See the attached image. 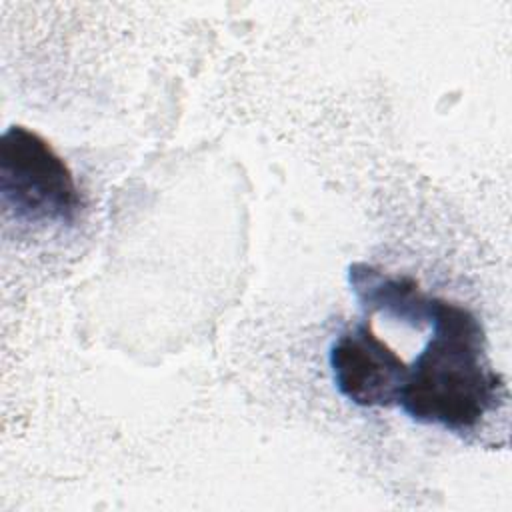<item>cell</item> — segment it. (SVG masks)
I'll use <instances>...</instances> for the list:
<instances>
[{"mask_svg": "<svg viewBox=\"0 0 512 512\" xmlns=\"http://www.w3.org/2000/svg\"><path fill=\"white\" fill-rule=\"evenodd\" d=\"M430 326L434 334L408 366L398 406L420 424L470 432L504 402V376L490 366L474 312L436 296Z\"/></svg>", "mask_w": 512, "mask_h": 512, "instance_id": "obj_1", "label": "cell"}, {"mask_svg": "<svg viewBox=\"0 0 512 512\" xmlns=\"http://www.w3.org/2000/svg\"><path fill=\"white\" fill-rule=\"evenodd\" d=\"M330 368L338 392L362 408L398 406L408 364L382 338L370 322L342 332L330 346Z\"/></svg>", "mask_w": 512, "mask_h": 512, "instance_id": "obj_3", "label": "cell"}, {"mask_svg": "<svg viewBox=\"0 0 512 512\" xmlns=\"http://www.w3.org/2000/svg\"><path fill=\"white\" fill-rule=\"evenodd\" d=\"M0 196L16 220L32 224H72L82 206L64 158L22 124H12L0 138Z\"/></svg>", "mask_w": 512, "mask_h": 512, "instance_id": "obj_2", "label": "cell"}, {"mask_svg": "<svg viewBox=\"0 0 512 512\" xmlns=\"http://www.w3.org/2000/svg\"><path fill=\"white\" fill-rule=\"evenodd\" d=\"M350 288L364 310L384 312L418 330L430 326L434 300L410 276H394L366 262H354L348 268Z\"/></svg>", "mask_w": 512, "mask_h": 512, "instance_id": "obj_4", "label": "cell"}]
</instances>
